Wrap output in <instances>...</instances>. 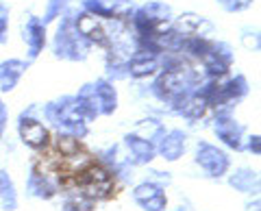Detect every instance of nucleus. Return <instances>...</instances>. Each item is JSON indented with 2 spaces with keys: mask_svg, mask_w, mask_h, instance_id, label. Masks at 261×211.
<instances>
[{
  "mask_svg": "<svg viewBox=\"0 0 261 211\" xmlns=\"http://www.w3.org/2000/svg\"><path fill=\"white\" fill-rule=\"evenodd\" d=\"M124 144L130 150V155L135 157L137 164H150V161L157 157V148H154V142L150 137H142L137 133H126Z\"/></svg>",
  "mask_w": 261,
  "mask_h": 211,
  "instance_id": "a211bd4d",
  "label": "nucleus"
},
{
  "mask_svg": "<svg viewBox=\"0 0 261 211\" xmlns=\"http://www.w3.org/2000/svg\"><path fill=\"white\" fill-rule=\"evenodd\" d=\"M83 11L98 20H120L118 7L109 5L107 0H83Z\"/></svg>",
  "mask_w": 261,
  "mask_h": 211,
  "instance_id": "412c9836",
  "label": "nucleus"
},
{
  "mask_svg": "<svg viewBox=\"0 0 261 211\" xmlns=\"http://www.w3.org/2000/svg\"><path fill=\"white\" fill-rule=\"evenodd\" d=\"M216 3L222 7L226 13H242V11L250 9L255 0H216Z\"/></svg>",
  "mask_w": 261,
  "mask_h": 211,
  "instance_id": "a878e982",
  "label": "nucleus"
},
{
  "mask_svg": "<svg viewBox=\"0 0 261 211\" xmlns=\"http://www.w3.org/2000/svg\"><path fill=\"white\" fill-rule=\"evenodd\" d=\"M248 81L244 74H235L233 78H228L226 83H220V96H218V107L216 109H224L231 104L240 102L244 96L248 94Z\"/></svg>",
  "mask_w": 261,
  "mask_h": 211,
  "instance_id": "4468645a",
  "label": "nucleus"
},
{
  "mask_svg": "<svg viewBox=\"0 0 261 211\" xmlns=\"http://www.w3.org/2000/svg\"><path fill=\"white\" fill-rule=\"evenodd\" d=\"M7 35H9V7L0 3V44H7Z\"/></svg>",
  "mask_w": 261,
  "mask_h": 211,
  "instance_id": "bb28decb",
  "label": "nucleus"
},
{
  "mask_svg": "<svg viewBox=\"0 0 261 211\" xmlns=\"http://www.w3.org/2000/svg\"><path fill=\"white\" fill-rule=\"evenodd\" d=\"M18 135L22 144L31 150H44L48 144H50V131L46 128V124H42L37 118L31 116V111H24L20 120H18Z\"/></svg>",
  "mask_w": 261,
  "mask_h": 211,
  "instance_id": "0eeeda50",
  "label": "nucleus"
},
{
  "mask_svg": "<svg viewBox=\"0 0 261 211\" xmlns=\"http://www.w3.org/2000/svg\"><path fill=\"white\" fill-rule=\"evenodd\" d=\"M214 131L218 135V140L222 142L226 148L231 150H242L244 148V128L242 124L231 116L228 109H218L214 118Z\"/></svg>",
  "mask_w": 261,
  "mask_h": 211,
  "instance_id": "423d86ee",
  "label": "nucleus"
},
{
  "mask_svg": "<svg viewBox=\"0 0 261 211\" xmlns=\"http://www.w3.org/2000/svg\"><path fill=\"white\" fill-rule=\"evenodd\" d=\"M157 148V155L166 161H178L185 155L187 148V135L181 131V128H172V131L163 133L159 144L154 146Z\"/></svg>",
  "mask_w": 261,
  "mask_h": 211,
  "instance_id": "f8f14e48",
  "label": "nucleus"
},
{
  "mask_svg": "<svg viewBox=\"0 0 261 211\" xmlns=\"http://www.w3.org/2000/svg\"><path fill=\"white\" fill-rule=\"evenodd\" d=\"M0 205L7 211H15L18 207V192H15L9 172H5V170H0Z\"/></svg>",
  "mask_w": 261,
  "mask_h": 211,
  "instance_id": "4be33fe9",
  "label": "nucleus"
},
{
  "mask_svg": "<svg viewBox=\"0 0 261 211\" xmlns=\"http://www.w3.org/2000/svg\"><path fill=\"white\" fill-rule=\"evenodd\" d=\"M94 98L98 102V111L100 116H113L118 109V89L113 87L109 78H98L96 83H92Z\"/></svg>",
  "mask_w": 261,
  "mask_h": 211,
  "instance_id": "2eb2a0df",
  "label": "nucleus"
},
{
  "mask_svg": "<svg viewBox=\"0 0 261 211\" xmlns=\"http://www.w3.org/2000/svg\"><path fill=\"white\" fill-rule=\"evenodd\" d=\"M242 42L244 46L248 48V50H259V33L257 31H244V35H242Z\"/></svg>",
  "mask_w": 261,
  "mask_h": 211,
  "instance_id": "cd10ccee",
  "label": "nucleus"
},
{
  "mask_svg": "<svg viewBox=\"0 0 261 211\" xmlns=\"http://www.w3.org/2000/svg\"><path fill=\"white\" fill-rule=\"evenodd\" d=\"M74 27L92 46L94 44L105 46L109 42V33H107V29L100 24V20L94 18V15H89V13H85V11L74 13Z\"/></svg>",
  "mask_w": 261,
  "mask_h": 211,
  "instance_id": "ddd939ff",
  "label": "nucleus"
},
{
  "mask_svg": "<svg viewBox=\"0 0 261 211\" xmlns=\"http://www.w3.org/2000/svg\"><path fill=\"white\" fill-rule=\"evenodd\" d=\"M27 192L31 194V196H35V198L50 200V198H55V194H57V183L35 166L31 170V174H29Z\"/></svg>",
  "mask_w": 261,
  "mask_h": 211,
  "instance_id": "dca6fc26",
  "label": "nucleus"
},
{
  "mask_svg": "<svg viewBox=\"0 0 261 211\" xmlns=\"http://www.w3.org/2000/svg\"><path fill=\"white\" fill-rule=\"evenodd\" d=\"M29 70V63L22 59H5L0 63V92H13L18 87L24 72Z\"/></svg>",
  "mask_w": 261,
  "mask_h": 211,
  "instance_id": "f3484780",
  "label": "nucleus"
},
{
  "mask_svg": "<svg viewBox=\"0 0 261 211\" xmlns=\"http://www.w3.org/2000/svg\"><path fill=\"white\" fill-rule=\"evenodd\" d=\"M172 20V7L163 0H148L133 13L135 37H154Z\"/></svg>",
  "mask_w": 261,
  "mask_h": 211,
  "instance_id": "7ed1b4c3",
  "label": "nucleus"
},
{
  "mask_svg": "<svg viewBox=\"0 0 261 211\" xmlns=\"http://www.w3.org/2000/svg\"><path fill=\"white\" fill-rule=\"evenodd\" d=\"M246 148H248V152H252V155H255V157H259V155H261V137H259V135H252V137H248Z\"/></svg>",
  "mask_w": 261,
  "mask_h": 211,
  "instance_id": "c85d7f7f",
  "label": "nucleus"
},
{
  "mask_svg": "<svg viewBox=\"0 0 261 211\" xmlns=\"http://www.w3.org/2000/svg\"><path fill=\"white\" fill-rule=\"evenodd\" d=\"M113 178H116V174H113L111 170H107L105 166L87 164L76 174L79 192H83L85 196H89L92 200L109 198L113 194Z\"/></svg>",
  "mask_w": 261,
  "mask_h": 211,
  "instance_id": "20e7f679",
  "label": "nucleus"
},
{
  "mask_svg": "<svg viewBox=\"0 0 261 211\" xmlns=\"http://www.w3.org/2000/svg\"><path fill=\"white\" fill-rule=\"evenodd\" d=\"M133 200L144 211H166L168 209V196L163 192V185L154 181H144L140 185H135Z\"/></svg>",
  "mask_w": 261,
  "mask_h": 211,
  "instance_id": "1a4fd4ad",
  "label": "nucleus"
},
{
  "mask_svg": "<svg viewBox=\"0 0 261 211\" xmlns=\"http://www.w3.org/2000/svg\"><path fill=\"white\" fill-rule=\"evenodd\" d=\"M159 55L154 52H146L137 48L135 52L128 55L126 59V74L133 76V78H148L154 76L159 72Z\"/></svg>",
  "mask_w": 261,
  "mask_h": 211,
  "instance_id": "9d476101",
  "label": "nucleus"
},
{
  "mask_svg": "<svg viewBox=\"0 0 261 211\" xmlns=\"http://www.w3.org/2000/svg\"><path fill=\"white\" fill-rule=\"evenodd\" d=\"M92 44L74 27V13H63L53 39V52L63 61H85Z\"/></svg>",
  "mask_w": 261,
  "mask_h": 211,
  "instance_id": "f03ea898",
  "label": "nucleus"
},
{
  "mask_svg": "<svg viewBox=\"0 0 261 211\" xmlns=\"http://www.w3.org/2000/svg\"><path fill=\"white\" fill-rule=\"evenodd\" d=\"M7 122H9V113H7L5 102H3V98H0V140H3V135H5Z\"/></svg>",
  "mask_w": 261,
  "mask_h": 211,
  "instance_id": "c756f323",
  "label": "nucleus"
},
{
  "mask_svg": "<svg viewBox=\"0 0 261 211\" xmlns=\"http://www.w3.org/2000/svg\"><path fill=\"white\" fill-rule=\"evenodd\" d=\"M116 3H124V0H116Z\"/></svg>",
  "mask_w": 261,
  "mask_h": 211,
  "instance_id": "7c9ffc66",
  "label": "nucleus"
},
{
  "mask_svg": "<svg viewBox=\"0 0 261 211\" xmlns=\"http://www.w3.org/2000/svg\"><path fill=\"white\" fill-rule=\"evenodd\" d=\"M228 183H231V188H235L242 194L259 192V174L250 168H238L231 176H228Z\"/></svg>",
  "mask_w": 261,
  "mask_h": 211,
  "instance_id": "6ab92c4d",
  "label": "nucleus"
},
{
  "mask_svg": "<svg viewBox=\"0 0 261 211\" xmlns=\"http://www.w3.org/2000/svg\"><path fill=\"white\" fill-rule=\"evenodd\" d=\"M22 39H24V44H27L29 59H37L46 48V24L42 22V18L31 15L22 29Z\"/></svg>",
  "mask_w": 261,
  "mask_h": 211,
  "instance_id": "9b49d317",
  "label": "nucleus"
},
{
  "mask_svg": "<svg viewBox=\"0 0 261 211\" xmlns=\"http://www.w3.org/2000/svg\"><path fill=\"white\" fill-rule=\"evenodd\" d=\"M207 102L200 98V96H196V94H192L190 98H187L181 107L176 109V113L178 116H183L185 120H192V122H196V120H200L202 116L207 113Z\"/></svg>",
  "mask_w": 261,
  "mask_h": 211,
  "instance_id": "5701e85b",
  "label": "nucleus"
},
{
  "mask_svg": "<svg viewBox=\"0 0 261 211\" xmlns=\"http://www.w3.org/2000/svg\"><path fill=\"white\" fill-rule=\"evenodd\" d=\"M46 120L50 122L59 133L72 135L76 140H83L87 135V120L81 111L76 96H63V98L46 104Z\"/></svg>",
  "mask_w": 261,
  "mask_h": 211,
  "instance_id": "f257e3e1",
  "label": "nucleus"
},
{
  "mask_svg": "<svg viewBox=\"0 0 261 211\" xmlns=\"http://www.w3.org/2000/svg\"><path fill=\"white\" fill-rule=\"evenodd\" d=\"M72 0H48V5H46V11H44V24L48 27L50 22H55L57 18H61V15L68 11V7H70Z\"/></svg>",
  "mask_w": 261,
  "mask_h": 211,
  "instance_id": "393cba45",
  "label": "nucleus"
},
{
  "mask_svg": "<svg viewBox=\"0 0 261 211\" xmlns=\"http://www.w3.org/2000/svg\"><path fill=\"white\" fill-rule=\"evenodd\" d=\"M76 102H79V107H81V111H83L87 122H94V120L100 116V111H98V102H96L94 92H92V83H87V85H83L79 89Z\"/></svg>",
  "mask_w": 261,
  "mask_h": 211,
  "instance_id": "aec40b11",
  "label": "nucleus"
},
{
  "mask_svg": "<svg viewBox=\"0 0 261 211\" xmlns=\"http://www.w3.org/2000/svg\"><path fill=\"white\" fill-rule=\"evenodd\" d=\"M94 202L96 200L85 196L83 192H76V194H72V196L65 198L61 211H94Z\"/></svg>",
  "mask_w": 261,
  "mask_h": 211,
  "instance_id": "b1692460",
  "label": "nucleus"
},
{
  "mask_svg": "<svg viewBox=\"0 0 261 211\" xmlns=\"http://www.w3.org/2000/svg\"><path fill=\"white\" fill-rule=\"evenodd\" d=\"M233 48L226 42H211L209 50L205 52V57L200 59L202 68H205L209 78H220L224 76L233 66Z\"/></svg>",
  "mask_w": 261,
  "mask_h": 211,
  "instance_id": "6e6552de",
  "label": "nucleus"
},
{
  "mask_svg": "<svg viewBox=\"0 0 261 211\" xmlns=\"http://www.w3.org/2000/svg\"><path fill=\"white\" fill-rule=\"evenodd\" d=\"M194 161L205 170L211 178L224 176L228 172V168H231V159H228L226 152L222 148H218V146L209 144V142H198Z\"/></svg>",
  "mask_w": 261,
  "mask_h": 211,
  "instance_id": "39448f33",
  "label": "nucleus"
}]
</instances>
